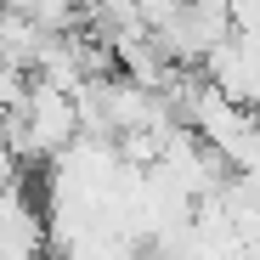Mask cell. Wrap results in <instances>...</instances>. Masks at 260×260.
<instances>
[{
  "mask_svg": "<svg viewBox=\"0 0 260 260\" xmlns=\"http://www.w3.org/2000/svg\"><path fill=\"white\" fill-rule=\"evenodd\" d=\"M226 12H232V28L238 34H254L260 40V0H226Z\"/></svg>",
  "mask_w": 260,
  "mask_h": 260,
  "instance_id": "3957f363",
  "label": "cell"
},
{
  "mask_svg": "<svg viewBox=\"0 0 260 260\" xmlns=\"http://www.w3.org/2000/svg\"><path fill=\"white\" fill-rule=\"evenodd\" d=\"M79 136H85L79 130V96L57 91L46 79H28V96L12 108V153L28 158V164H51Z\"/></svg>",
  "mask_w": 260,
  "mask_h": 260,
  "instance_id": "6da1fadb",
  "label": "cell"
},
{
  "mask_svg": "<svg viewBox=\"0 0 260 260\" xmlns=\"http://www.w3.org/2000/svg\"><path fill=\"white\" fill-rule=\"evenodd\" d=\"M204 79H209L226 102H238V108L260 113V40L232 28L221 46L204 57Z\"/></svg>",
  "mask_w": 260,
  "mask_h": 260,
  "instance_id": "7a4b0ae2",
  "label": "cell"
}]
</instances>
